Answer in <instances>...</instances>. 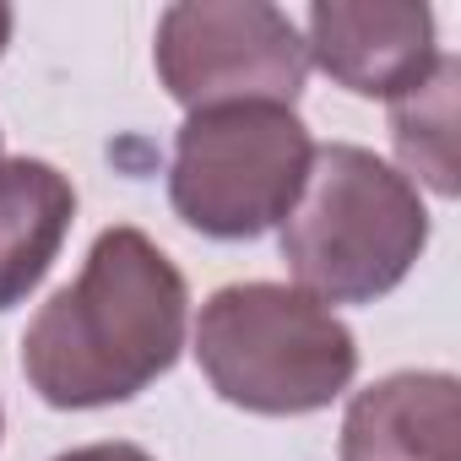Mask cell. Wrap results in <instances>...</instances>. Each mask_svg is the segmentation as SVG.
<instances>
[{"mask_svg":"<svg viewBox=\"0 0 461 461\" xmlns=\"http://www.w3.org/2000/svg\"><path fill=\"white\" fill-rule=\"evenodd\" d=\"M429 245L418 185L364 147H315L299 201L283 217V261L321 304L391 294Z\"/></svg>","mask_w":461,"mask_h":461,"instance_id":"2","label":"cell"},{"mask_svg":"<svg viewBox=\"0 0 461 461\" xmlns=\"http://www.w3.org/2000/svg\"><path fill=\"white\" fill-rule=\"evenodd\" d=\"M158 77L190 114L234 104L294 109L310 50L294 17L267 0H185L158 23Z\"/></svg>","mask_w":461,"mask_h":461,"instance_id":"5","label":"cell"},{"mask_svg":"<svg viewBox=\"0 0 461 461\" xmlns=\"http://www.w3.org/2000/svg\"><path fill=\"white\" fill-rule=\"evenodd\" d=\"M315 141L294 109L234 104L201 109L174 136L168 201L212 240H256L304 190Z\"/></svg>","mask_w":461,"mask_h":461,"instance_id":"4","label":"cell"},{"mask_svg":"<svg viewBox=\"0 0 461 461\" xmlns=\"http://www.w3.org/2000/svg\"><path fill=\"white\" fill-rule=\"evenodd\" d=\"M77 217V190L55 163L12 158L0 163V310L23 304L60 256Z\"/></svg>","mask_w":461,"mask_h":461,"instance_id":"8","label":"cell"},{"mask_svg":"<svg viewBox=\"0 0 461 461\" xmlns=\"http://www.w3.org/2000/svg\"><path fill=\"white\" fill-rule=\"evenodd\" d=\"M342 461H461L456 375L407 369L358 391L342 418Z\"/></svg>","mask_w":461,"mask_h":461,"instance_id":"7","label":"cell"},{"mask_svg":"<svg viewBox=\"0 0 461 461\" xmlns=\"http://www.w3.org/2000/svg\"><path fill=\"white\" fill-rule=\"evenodd\" d=\"M6 44H12V12L0 6V55H6Z\"/></svg>","mask_w":461,"mask_h":461,"instance_id":"11","label":"cell"},{"mask_svg":"<svg viewBox=\"0 0 461 461\" xmlns=\"http://www.w3.org/2000/svg\"><path fill=\"white\" fill-rule=\"evenodd\" d=\"M185 277L141 228H104L87 267L23 337V369L50 407H109L147 391L185 348Z\"/></svg>","mask_w":461,"mask_h":461,"instance_id":"1","label":"cell"},{"mask_svg":"<svg viewBox=\"0 0 461 461\" xmlns=\"http://www.w3.org/2000/svg\"><path fill=\"white\" fill-rule=\"evenodd\" d=\"M310 60L358 98H402L412 93L439 50H434V12L412 0H375V6H342L321 0L310 6Z\"/></svg>","mask_w":461,"mask_h":461,"instance_id":"6","label":"cell"},{"mask_svg":"<svg viewBox=\"0 0 461 461\" xmlns=\"http://www.w3.org/2000/svg\"><path fill=\"white\" fill-rule=\"evenodd\" d=\"M456 82H461V66L439 55L434 71L391 104V141H396L402 168L418 174L439 195L461 190L456 179Z\"/></svg>","mask_w":461,"mask_h":461,"instance_id":"9","label":"cell"},{"mask_svg":"<svg viewBox=\"0 0 461 461\" xmlns=\"http://www.w3.org/2000/svg\"><path fill=\"white\" fill-rule=\"evenodd\" d=\"M195 358L222 402L267 418L331 407L358 375L353 331L304 288L234 283L195 321Z\"/></svg>","mask_w":461,"mask_h":461,"instance_id":"3","label":"cell"},{"mask_svg":"<svg viewBox=\"0 0 461 461\" xmlns=\"http://www.w3.org/2000/svg\"><path fill=\"white\" fill-rule=\"evenodd\" d=\"M55 461H152L141 445H125V439H109V445H82V450H66Z\"/></svg>","mask_w":461,"mask_h":461,"instance_id":"10","label":"cell"}]
</instances>
